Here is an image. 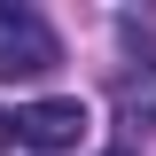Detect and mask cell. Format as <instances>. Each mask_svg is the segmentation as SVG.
I'll return each instance as SVG.
<instances>
[{
  "label": "cell",
  "mask_w": 156,
  "mask_h": 156,
  "mask_svg": "<svg viewBox=\"0 0 156 156\" xmlns=\"http://www.w3.org/2000/svg\"><path fill=\"white\" fill-rule=\"evenodd\" d=\"M55 62H62L55 23L23 0H0V78H47Z\"/></svg>",
  "instance_id": "1"
},
{
  "label": "cell",
  "mask_w": 156,
  "mask_h": 156,
  "mask_svg": "<svg viewBox=\"0 0 156 156\" xmlns=\"http://www.w3.org/2000/svg\"><path fill=\"white\" fill-rule=\"evenodd\" d=\"M16 140L39 148V156L78 148V140H86V101H78V94H39L31 109H16Z\"/></svg>",
  "instance_id": "2"
},
{
  "label": "cell",
  "mask_w": 156,
  "mask_h": 156,
  "mask_svg": "<svg viewBox=\"0 0 156 156\" xmlns=\"http://www.w3.org/2000/svg\"><path fill=\"white\" fill-rule=\"evenodd\" d=\"M8 140H16V117H8V109H0V148H8Z\"/></svg>",
  "instance_id": "3"
},
{
  "label": "cell",
  "mask_w": 156,
  "mask_h": 156,
  "mask_svg": "<svg viewBox=\"0 0 156 156\" xmlns=\"http://www.w3.org/2000/svg\"><path fill=\"white\" fill-rule=\"evenodd\" d=\"M109 156H133V148H109Z\"/></svg>",
  "instance_id": "4"
}]
</instances>
